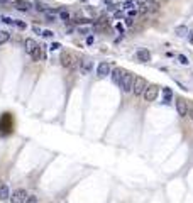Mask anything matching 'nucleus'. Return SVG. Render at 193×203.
Listing matches in <instances>:
<instances>
[{
	"instance_id": "28",
	"label": "nucleus",
	"mask_w": 193,
	"mask_h": 203,
	"mask_svg": "<svg viewBox=\"0 0 193 203\" xmlns=\"http://www.w3.org/2000/svg\"><path fill=\"white\" fill-rule=\"evenodd\" d=\"M0 20L5 24H14V19H10V17H5V15H0Z\"/></svg>"
},
{
	"instance_id": "31",
	"label": "nucleus",
	"mask_w": 193,
	"mask_h": 203,
	"mask_svg": "<svg viewBox=\"0 0 193 203\" xmlns=\"http://www.w3.org/2000/svg\"><path fill=\"white\" fill-rule=\"evenodd\" d=\"M137 14H139L137 10H135V9H132V10H129V12H127V15H129V17H132V19H134V17L137 15Z\"/></svg>"
},
{
	"instance_id": "17",
	"label": "nucleus",
	"mask_w": 193,
	"mask_h": 203,
	"mask_svg": "<svg viewBox=\"0 0 193 203\" xmlns=\"http://www.w3.org/2000/svg\"><path fill=\"white\" fill-rule=\"evenodd\" d=\"M146 5H148V10H149V12H154V10L159 9V0H148V2H146Z\"/></svg>"
},
{
	"instance_id": "30",
	"label": "nucleus",
	"mask_w": 193,
	"mask_h": 203,
	"mask_svg": "<svg viewBox=\"0 0 193 203\" xmlns=\"http://www.w3.org/2000/svg\"><path fill=\"white\" fill-rule=\"evenodd\" d=\"M122 15H124L122 9H119V10H115V12H114V19H120Z\"/></svg>"
},
{
	"instance_id": "14",
	"label": "nucleus",
	"mask_w": 193,
	"mask_h": 203,
	"mask_svg": "<svg viewBox=\"0 0 193 203\" xmlns=\"http://www.w3.org/2000/svg\"><path fill=\"white\" fill-rule=\"evenodd\" d=\"M44 19H46V22H49V24L56 22V20H58V17H56V10L49 9L48 12H44Z\"/></svg>"
},
{
	"instance_id": "34",
	"label": "nucleus",
	"mask_w": 193,
	"mask_h": 203,
	"mask_svg": "<svg viewBox=\"0 0 193 203\" xmlns=\"http://www.w3.org/2000/svg\"><path fill=\"white\" fill-rule=\"evenodd\" d=\"M59 48H61V46H59L58 42H53V44H51V49L53 51H56V49H59Z\"/></svg>"
},
{
	"instance_id": "32",
	"label": "nucleus",
	"mask_w": 193,
	"mask_h": 203,
	"mask_svg": "<svg viewBox=\"0 0 193 203\" xmlns=\"http://www.w3.org/2000/svg\"><path fill=\"white\" fill-rule=\"evenodd\" d=\"M32 32H34V34H41L42 31H41V29L37 27V25H32Z\"/></svg>"
},
{
	"instance_id": "24",
	"label": "nucleus",
	"mask_w": 193,
	"mask_h": 203,
	"mask_svg": "<svg viewBox=\"0 0 193 203\" xmlns=\"http://www.w3.org/2000/svg\"><path fill=\"white\" fill-rule=\"evenodd\" d=\"M178 61H180L181 64H185V66H187V64H190V61H188V58L185 56V54H178Z\"/></svg>"
},
{
	"instance_id": "10",
	"label": "nucleus",
	"mask_w": 193,
	"mask_h": 203,
	"mask_svg": "<svg viewBox=\"0 0 193 203\" xmlns=\"http://www.w3.org/2000/svg\"><path fill=\"white\" fill-rule=\"evenodd\" d=\"M32 61H41L46 58V46L44 44H37V48L34 49V53L31 54Z\"/></svg>"
},
{
	"instance_id": "6",
	"label": "nucleus",
	"mask_w": 193,
	"mask_h": 203,
	"mask_svg": "<svg viewBox=\"0 0 193 203\" xmlns=\"http://www.w3.org/2000/svg\"><path fill=\"white\" fill-rule=\"evenodd\" d=\"M176 112L180 117H187L188 115V102L183 98V97H180V98H176Z\"/></svg>"
},
{
	"instance_id": "1",
	"label": "nucleus",
	"mask_w": 193,
	"mask_h": 203,
	"mask_svg": "<svg viewBox=\"0 0 193 203\" xmlns=\"http://www.w3.org/2000/svg\"><path fill=\"white\" fill-rule=\"evenodd\" d=\"M146 88H148V83H146V80L141 78V76H134V86H132V93H134L135 97H142V93H144Z\"/></svg>"
},
{
	"instance_id": "27",
	"label": "nucleus",
	"mask_w": 193,
	"mask_h": 203,
	"mask_svg": "<svg viewBox=\"0 0 193 203\" xmlns=\"http://www.w3.org/2000/svg\"><path fill=\"white\" fill-rule=\"evenodd\" d=\"M26 203H39L37 201V197H36V195H27V200H26Z\"/></svg>"
},
{
	"instance_id": "2",
	"label": "nucleus",
	"mask_w": 193,
	"mask_h": 203,
	"mask_svg": "<svg viewBox=\"0 0 193 203\" xmlns=\"http://www.w3.org/2000/svg\"><path fill=\"white\" fill-rule=\"evenodd\" d=\"M132 86H134V75L127 71L122 78V83H120V90L124 93H129V92H132Z\"/></svg>"
},
{
	"instance_id": "12",
	"label": "nucleus",
	"mask_w": 193,
	"mask_h": 203,
	"mask_svg": "<svg viewBox=\"0 0 193 203\" xmlns=\"http://www.w3.org/2000/svg\"><path fill=\"white\" fill-rule=\"evenodd\" d=\"M137 59L148 63V61H151V53H149L148 49H139L137 51Z\"/></svg>"
},
{
	"instance_id": "7",
	"label": "nucleus",
	"mask_w": 193,
	"mask_h": 203,
	"mask_svg": "<svg viewBox=\"0 0 193 203\" xmlns=\"http://www.w3.org/2000/svg\"><path fill=\"white\" fill-rule=\"evenodd\" d=\"M59 61H61V66H63V68H68V70L75 68V58L71 56L70 53H66V51H63V53H61Z\"/></svg>"
},
{
	"instance_id": "8",
	"label": "nucleus",
	"mask_w": 193,
	"mask_h": 203,
	"mask_svg": "<svg viewBox=\"0 0 193 203\" xmlns=\"http://www.w3.org/2000/svg\"><path fill=\"white\" fill-rule=\"evenodd\" d=\"M14 9H17L19 12H29L32 9V3L27 2V0H12Z\"/></svg>"
},
{
	"instance_id": "21",
	"label": "nucleus",
	"mask_w": 193,
	"mask_h": 203,
	"mask_svg": "<svg viewBox=\"0 0 193 203\" xmlns=\"http://www.w3.org/2000/svg\"><path fill=\"white\" fill-rule=\"evenodd\" d=\"M9 39H10V32L9 31H0V46L5 44Z\"/></svg>"
},
{
	"instance_id": "3",
	"label": "nucleus",
	"mask_w": 193,
	"mask_h": 203,
	"mask_svg": "<svg viewBox=\"0 0 193 203\" xmlns=\"http://www.w3.org/2000/svg\"><path fill=\"white\" fill-rule=\"evenodd\" d=\"M158 93H159V86L158 85H149L148 88L144 90L142 97H144L146 102H154L156 98H158Z\"/></svg>"
},
{
	"instance_id": "15",
	"label": "nucleus",
	"mask_w": 193,
	"mask_h": 203,
	"mask_svg": "<svg viewBox=\"0 0 193 203\" xmlns=\"http://www.w3.org/2000/svg\"><path fill=\"white\" fill-rule=\"evenodd\" d=\"M92 68H93V63H92V61H81V73L83 75H88L90 73V70Z\"/></svg>"
},
{
	"instance_id": "18",
	"label": "nucleus",
	"mask_w": 193,
	"mask_h": 203,
	"mask_svg": "<svg viewBox=\"0 0 193 203\" xmlns=\"http://www.w3.org/2000/svg\"><path fill=\"white\" fill-rule=\"evenodd\" d=\"M171 97H173V92H171V88H164L163 90V103L168 105L171 100Z\"/></svg>"
},
{
	"instance_id": "35",
	"label": "nucleus",
	"mask_w": 193,
	"mask_h": 203,
	"mask_svg": "<svg viewBox=\"0 0 193 203\" xmlns=\"http://www.w3.org/2000/svg\"><path fill=\"white\" fill-rule=\"evenodd\" d=\"M188 115H190V119L193 120V107H188Z\"/></svg>"
},
{
	"instance_id": "4",
	"label": "nucleus",
	"mask_w": 193,
	"mask_h": 203,
	"mask_svg": "<svg viewBox=\"0 0 193 203\" xmlns=\"http://www.w3.org/2000/svg\"><path fill=\"white\" fill-rule=\"evenodd\" d=\"M127 71L124 70V68H115L114 71H110V78H112V83L114 85H117V86H120V83H122V78H124V75H126Z\"/></svg>"
},
{
	"instance_id": "5",
	"label": "nucleus",
	"mask_w": 193,
	"mask_h": 203,
	"mask_svg": "<svg viewBox=\"0 0 193 203\" xmlns=\"http://www.w3.org/2000/svg\"><path fill=\"white\" fill-rule=\"evenodd\" d=\"M26 200H27V191L22 190V188L15 190L12 195H10V201L12 203H26Z\"/></svg>"
},
{
	"instance_id": "20",
	"label": "nucleus",
	"mask_w": 193,
	"mask_h": 203,
	"mask_svg": "<svg viewBox=\"0 0 193 203\" xmlns=\"http://www.w3.org/2000/svg\"><path fill=\"white\" fill-rule=\"evenodd\" d=\"M32 7H36V10H37V12H48V10H49V7L46 5V3H42V2L32 3Z\"/></svg>"
},
{
	"instance_id": "11",
	"label": "nucleus",
	"mask_w": 193,
	"mask_h": 203,
	"mask_svg": "<svg viewBox=\"0 0 193 203\" xmlns=\"http://www.w3.org/2000/svg\"><path fill=\"white\" fill-rule=\"evenodd\" d=\"M24 44H26V53L27 54H32V53H34V49L37 48V42H36L32 37H27Z\"/></svg>"
},
{
	"instance_id": "13",
	"label": "nucleus",
	"mask_w": 193,
	"mask_h": 203,
	"mask_svg": "<svg viewBox=\"0 0 193 203\" xmlns=\"http://www.w3.org/2000/svg\"><path fill=\"white\" fill-rule=\"evenodd\" d=\"M7 198H10V190L7 183H0V200H7Z\"/></svg>"
},
{
	"instance_id": "39",
	"label": "nucleus",
	"mask_w": 193,
	"mask_h": 203,
	"mask_svg": "<svg viewBox=\"0 0 193 203\" xmlns=\"http://www.w3.org/2000/svg\"><path fill=\"white\" fill-rule=\"evenodd\" d=\"M9 3V0H0V5H7Z\"/></svg>"
},
{
	"instance_id": "23",
	"label": "nucleus",
	"mask_w": 193,
	"mask_h": 203,
	"mask_svg": "<svg viewBox=\"0 0 193 203\" xmlns=\"http://www.w3.org/2000/svg\"><path fill=\"white\" fill-rule=\"evenodd\" d=\"M78 32H80V34H92V29H90V25H80V27H78Z\"/></svg>"
},
{
	"instance_id": "33",
	"label": "nucleus",
	"mask_w": 193,
	"mask_h": 203,
	"mask_svg": "<svg viewBox=\"0 0 193 203\" xmlns=\"http://www.w3.org/2000/svg\"><path fill=\"white\" fill-rule=\"evenodd\" d=\"M85 10H87V14H90V15H96V12H95L93 9H90V7H87Z\"/></svg>"
},
{
	"instance_id": "16",
	"label": "nucleus",
	"mask_w": 193,
	"mask_h": 203,
	"mask_svg": "<svg viewBox=\"0 0 193 203\" xmlns=\"http://www.w3.org/2000/svg\"><path fill=\"white\" fill-rule=\"evenodd\" d=\"M188 32H190V31H188L187 25H178V27L174 29V34L180 36V37H185V36H188Z\"/></svg>"
},
{
	"instance_id": "29",
	"label": "nucleus",
	"mask_w": 193,
	"mask_h": 203,
	"mask_svg": "<svg viewBox=\"0 0 193 203\" xmlns=\"http://www.w3.org/2000/svg\"><path fill=\"white\" fill-rule=\"evenodd\" d=\"M41 36H42V37H53V36H54V32H53V31H42Z\"/></svg>"
},
{
	"instance_id": "36",
	"label": "nucleus",
	"mask_w": 193,
	"mask_h": 203,
	"mask_svg": "<svg viewBox=\"0 0 193 203\" xmlns=\"http://www.w3.org/2000/svg\"><path fill=\"white\" fill-rule=\"evenodd\" d=\"M188 39H190V44H193V31L188 32Z\"/></svg>"
},
{
	"instance_id": "19",
	"label": "nucleus",
	"mask_w": 193,
	"mask_h": 203,
	"mask_svg": "<svg viewBox=\"0 0 193 203\" xmlns=\"http://www.w3.org/2000/svg\"><path fill=\"white\" fill-rule=\"evenodd\" d=\"M122 10H126V12H129V10H132V9H135V3H134V0H126V2L122 3V7H120Z\"/></svg>"
},
{
	"instance_id": "38",
	"label": "nucleus",
	"mask_w": 193,
	"mask_h": 203,
	"mask_svg": "<svg viewBox=\"0 0 193 203\" xmlns=\"http://www.w3.org/2000/svg\"><path fill=\"white\" fill-rule=\"evenodd\" d=\"M92 42H93V37H92V36L90 37H87V44H92Z\"/></svg>"
},
{
	"instance_id": "22",
	"label": "nucleus",
	"mask_w": 193,
	"mask_h": 203,
	"mask_svg": "<svg viewBox=\"0 0 193 203\" xmlns=\"http://www.w3.org/2000/svg\"><path fill=\"white\" fill-rule=\"evenodd\" d=\"M56 12L59 14V19H61V20H66V22H70V14H68L64 9H58Z\"/></svg>"
},
{
	"instance_id": "9",
	"label": "nucleus",
	"mask_w": 193,
	"mask_h": 203,
	"mask_svg": "<svg viewBox=\"0 0 193 203\" xmlns=\"http://www.w3.org/2000/svg\"><path fill=\"white\" fill-rule=\"evenodd\" d=\"M110 71H112V68H110V64L107 63V61H102V63L96 66V75H98V78H105V76H109Z\"/></svg>"
},
{
	"instance_id": "26",
	"label": "nucleus",
	"mask_w": 193,
	"mask_h": 203,
	"mask_svg": "<svg viewBox=\"0 0 193 203\" xmlns=\"http://www.w3.org/2000/svg\"><path fill=\"white\" fill-rule=\"evenodd\" d=\"M14 25H17L20 31H24V29H26V22H22V20H15V19H14Z\"/></svg>"
},
{
	"instance_id": "37",
	"label": "nucleus",
	"mask_w": 193,
	"mask_h": 203,
	"mask_svg": "<svg viewBox=\"0 0 193 203\" xmlns=\"http://www.w3.org/2000/svg\"><path fill=\"white\" fill-rule=\"evenodd\" d=\"M115 27H117V31H119V32H122V31H124V27H122V24H117V25H115Z\"/></svg>"
},
{
	"instance_id": "25",
	"label": "nucleus",
	"mask_w": 193,
	"mask_h": 203,
	"mask_svg": "<svg viewBox=\"0 0 193 203\" xmlns=\"http://www.w3.org/2000/svg\"><path fill=\"white\" fill-rule=\"evenodd\" d=\"M124 24L127 25V27H134V19H132V17H126V19H124Z\"/></svg>"
}]
</instances>
